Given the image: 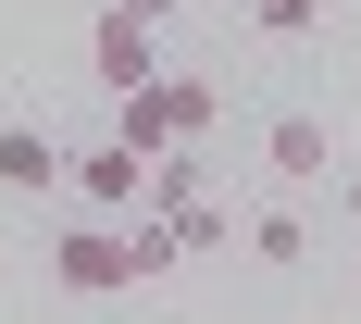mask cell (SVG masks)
Returning a JSON list of instances; mask_svg holds the SVG:
<instances>
[{
  "label": "cell",
  "mask_w": 361,
  "mask_h": 324,
  "mask_svg": "<svg viewBox=\"0 0 361 324\" xmlns=\"http://www.w3.org/2000/svg\"><path fill=\"white\" fill-rule=\"evenodd\" d=\"M149 37H162V25H137L125 0H112L100 25H87V75H100L112 100H125V88H149V75H162V50H149Z\"/></svg>",
  "instance_id": "cell-2"
},
{
  "label": "cell",
  "mask_w": 361,
  "mask_h": 324,
  "mask_svg": "<svg viewBox=\"0 0 361 324\" xmlns=\"http://www.w3.org/2000/svg\"><path fill=\"white\" fill-rule=\"evenodd\" d=\"M262 162H274V187H324L336 175V138L312 125V112H274V125H262Z\"/></svg>",
  "instance_id": "cell-4"
},
{
  "label": "cell",
  "mask_w": 361,
  "mask_h": 324,
  "mask_svg": "<svg viewBox=\"0 0 361 324\" xmlns=\"http://www.w3.org/2000/svg\"><path fill=\"white\" fill-rule=\"evenodd\" d=\"M75 200H87V212H137L149 200V150H125V138H100V150H75Z\"/></svg>",
  "instance_id": "cell-3"
},
{
  "label": "cell",
  "mask_w": 361,
  "mask_h": 324,
  "mask_svg": "<svg viewBox=\"0 0 361 324\" xmlns=\"http://www.w3.org/2000/svg\"><path fill=\"white\" fill-rule=\"evenodd\" d=\"M250 25H262V37H312V25H324V0H250Z\"/></svg>",
  "instance_id": "cell-11"
},
{
  "label": "cell",
  "mask_w": 361,
  "mask_h": 324,
  "mask_svg": "<svg viewBox=\"0 0 361 324\" xmlns=\"http://www.w3.org/2000/svg\"><path fill=\"white\" fill-rule=\"evenodd\" d=\"M250 262H262V275H287V262H312V224H299L287 200H274V212H250Z\"/></svg>",
  "instance_id": "cell-8"
},
{
  "label": "cell",
  "mask_w": 361,
  "mask_h": 324,
  "mask_svg": "<svg viewBox=\"0 0 361 324\" xmlns=\"http://www.w3.org/2000/svg\"><path fill=\"white\" fill-rule=\"evenodd\" d=\"M50 287L63 299H125V287H149V262H137L125 224H63L50 237Z\"/></svg>",
  "instance_id": "cell-1"
},
{
  "label": "cell",
  "mask_w": 361,
  "mask_h": 324,
  "mask_svg": "<svg viewBox=\"0 0 361 324\" xmlns=\"http://www.w3.org/2000/svg\"><path fill=\"white\" fill-rule=\"evenodd\" d=\"M162 100H175V138H212V112H224L200 75H162Z\"/></svg>",
  "instance_id": "cell-10"
},
{
  "label": "cell",
  "mask_w": 361,
  "mask_h": 324,
  "mask_svg": "<svg viewBox=\"0 0 361 324\" xmlns=\"http://www.w3.org/2000/svg\"><path fill=\"white\" fill-rule=\"evenodd\" d=\"M125 13H137V25H175V0H125Z\"/></svg>",
  "instance_id": "cell-12"
},
{
  "label": "cell",
  "mask_w": 361,
  "mask_h": 324,
  "mask_svg": "<svg viewBox=\"0 0 361 324\" xmlns=\"http://www.w3.org/2000/svg\"><path fill=\"white\" fill-rule=\"evenodd\" d=\"M336 200H349V224H361V175H336Z\"/></svg>",
  "instance_id": "cell-13"
},
{
  "label": "cell",
  "mask_w": 361,
  "mask_h": 324,
  "mask_svg": "<svg viewBox=\"0 0 361 324\" xmlns=\"http://www.w3.org/2000/svg\"><path fill=\"white\" fill-rule=\"evenodd\" d=\"M175 237H187V250H237V212H224L212 187H200V200H187V212H175Z\"/></svg>",
  "instance_id": "cell-9"
},
{
  "label": "cell",
  "mask_w": 361,
  "mask_h": 324,
  "mask_svg": "<svg viewBox=\"0 0 361 324\" xmlns=\"http://www.w3.org/2000/svg\"><path fill=\"white\" fill-rule=\"evenodd\" d=\"M112 138H125V150H175V100H162V75L112 100Z\"/></svg>",
  "instance_id": "cell-6"
},
{
  "label": "cell",
  "mask_w": 361,
  "mask_h": 324,
  "mask_svg": "<svg viewBox=\"0 0 361 324\" xmlns=\"http://www.w3.org/2000/svg\"><path fill=\"white\" fill-rule=\"evenodd\" d=\"M63 175H75V162H63L50 125H0V187H13V200H50Z\"/></svg>",
  "instance_id": "cell-5"
},
{
  "label": "cell",
  "mask_w": 361,
  "mask_h": 324,
  "mask_svg": "<svg viewBox=\"0 0 361 324\" xmlns=\"http://www.w3.org/2000/svg\"><path fill=\"white\" fill-rule=\"evenodd\" d=\"M200 138H175V150H149V212H187V200H200Z\"/></svg>",
  "instance_id": "cell-7"
}]
</instances>
